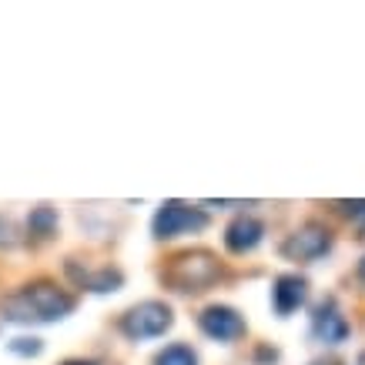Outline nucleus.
Masks as SVG:
<instances>
[{
	"mask_svg": "<svg viewBox=\"0 0 365 365\" xmlns=\"http://www.w3.org/2000/svg\"><path fill=\"white\" fill-rule=\"evenodd\" d=\"M258 359H262V362H275L278 352L275 349H258Z\"/></svg>",
	"mask_w": 365,
	"mask_h": 365,
	"instance_id": "nucleus-16",
	"label": "nucleus"
},
{
	"mask_svg": "<svg viewBox=\"0 0 365 365\" xmlns=\"http://www.w3.org/2000/svg\"><path fill=\"white\" fill-rule=\"evenodd\" d=\"M81 285L94 288V292H114V288L121 285V272L104 268V272H98V275H81Z\"/></svg>",
	"mask_w": 365,
	"mask_h": 365,
	"instance_id": "nucleus-11",
	"label": "nucleus"
},
{
	"mask_svg": "<svg viewBox=\"0 0 365 365\" xmlns=\"http://www.w3.org/2000/svg\"><path fill=\"white\" fill-rule=\"evenodd\" d=\"M339 208H342V215L359 218V215H365V201H339Z\"/></svg>",
	"mask_w": 365,
	"mask_h": 365,
	"instance_id": "nucleus-15",
	"label": "nucleus"
},
{
	"mask_svg": "<svg viewBox=\"0 0 365 365\" xmlns=\"http://www.w3.org/2000/svg\"><path fill=\"white\" fill-rule=\"evenodd\" d=\"M218 275H222V268H218L211 252H185L171 262L165 278L178 292H205L218 282Z\"/></svg>",
	"mask_w": 365,
	"mask_h": 365,
	"instance_id": "nucleus-2",
	"label": "nucleus"
},
{
	"mask_svg": "<svg viewBox=\"0 0 365 365\" xmlns=\"http://www.w3.org/2000/svg\"><path fill=\"white\" fill-rule=\"evenodd\" d=\"M67 365H91V362H67Z\"/></svg>",
	"mask_w": 365,
	"mask_h": 365,
	"instance_id": "nucleus-19",
	"label": "nucleus"
},
{
	"mask_svg": "<svg viewBox=\"0 0 365 365\" xmlns=\"http://www.w3.org/2000/svg\"><path fill=\"white\" fill-rule=\"evenodd\" d=\"M359 278L365 282V258H362V265H359Z\"/></svg>",
	"mask_w": 365,
	"mask_h": 365,
	"instance_id": "nucleus-18",
	"label": "nucleus"
},
{
	"mask_svg": "<svg viewBox=\"0 0 365 365\" xmlns=\"http://www.w3.org/2000/svg\"><path fill=\"white\" fill-rule=\"evenodd\" d=\"M309 299V282L302 275H278L272 285V305L282 319H288L292 312H299Z\"/></svg>",
	"mask_w": 365,
	"mask_h": 365,
	"instance_id": "nucleus-8",
	"label": "nucleus"
},
{
	"mask_svg": "<svg viewBox=\"0 0 365 365\" xmlns=\"http://www.w3.org/2000/svg\"><path fill=\"white\" fill-rule=\"evenodd\" d=\"M54 228H57V211L47 208V205H41V208L31 215V232L34 235H44V238H47Z\"/></svg>",
	"mask_w": 365,
	"mask_h": 365,
	"instance_id": "nucleus-12",
	"label": "nucleus"
},
{
	"mask_svg": "<svg viewBox=\"0 0 365 365\" xmlns=\"http://www.w3.org/2000/svg\"><path fill=\"white\" fill-rule=\"evenodd\" d=\"M312 365H342V362H339V359H329V362H325V359H319V362H312Z\"/></svg>",
	"mask_w": 365,
	"mask_h": 365,
	"instance_id": "nucleus-17",
	"label": "nucleus"
},
{
	"mask_svg": "<svg viewBox=\"0 0 365 365\" xmlns=\"http://www.w3.org/2000/svg\"><path fill=\"white\" fill-rule=\"evenodd\" d=\"M208 225V215H201L198 208H188L181 201H168L161 205V211L155 215V238H178V235L201 232Z\"/></svg>",
	"mask_w": 365,
	"mask_h": 365,
	"instance_id": "nucleus-4",
	"label": "nucleus"
},
{
	"mask_svg": "<svg viewBox=\"0 0 365 365\" xmlns=\"http://www.w3.org/2000/svg\"><path fill=\"white\" fill-rule=\"evenodd\" d=\"M171 322H175V315H171L165 302H141L121 319V329L134 342H148V339L165 335L171 329Z\"/></svg>",
	"mask_w": 365,
	"mask_h": 365,
	"instance_id": "nucleus-3",
	"label": "nucleus"
},
{
	"mask_svg": "<svg viewBox=\"0 0 365 365\" xmlns=\"http://www.w3.org/2000/svg\"><path fill=\"white\" fill-rule=\"evenodd\" d=\"M262 235H265V225L252 218V215H242V218H235L228 225V232H225V245H228V252L235 255H245L252 252L255 245L262 242Z\"/></svg>",
	"mask_w": 365,
	"mask_h": 365,
	"instance_id": "nucleus-9",
	"label": "nucleus"
},
{
	"mask_svg": "<svg viewBox=\"0 0 365 365\" xmlns=\"http://www.w3.org/2000/svg\"><path fill=\"white\" fill-rule=\"evenodd\" d=\"M11 349L17 355H41V349H44V345L37 342V339H14Z\"/></svg>",
	"mask_w": 365,
	"mask_h": 365,
	"instance_id": "nucleus-13",
	"label": "nucleus"
},
{
	"mask_svg": "<svg viewBox=\"0 0 365 365\" xmlns=\"http://www.w3.org/2000/svg\"><path fill=\"white\" fill-rule=\"evenodd\" d=\"M198 325H201V332L208 335V339H215V342H235V339L245 335V319L235 309H228V305L205 309Z\"/></svg>",
	"mask_w": 365,
	"mask_h": 365,
	"instance_id": "nucleus-6",
	"label": "nucleus"
},
{
	"mask_svg": "<svg viewBox=\"0 0 365 365\" xmlns=\"http://www.w3.org/2000/svg\"><path fill=\"white\" fill-rule=\"evenodd\" d=\"M312 335L319 339L322 345H342L349 339V322L339 312L335 299H325L312 315Z\"/></svg>",
	"mask_w": 365,
	"mask_h": 365,
	"instance_id": "nucleus-7",
	"label": "nucleus"
},
{
	"mask_svg": "<svg viewBox=\"0 0 365 365\" xmlns=\"http://www.w3.org/2000/svg\"><path fill=\"white\" fill-rule=\"evenodd\" d=\"M14 242H17V228H14L11 218L0 215V245H14Z\"/></svg>",
	"mask_w": 365,
	"mask_h": 365,
	"instance_id": "nucleus-14",
	"label": "nucleus"
},
{
	"mask_svg": "<svg viewBox=\"0 0 365 365\" xmlns=\"http://www.w3.org/2000/svg\"><path fill=\"white\" fill-rule=\"evenodd\" d=\"M155 365H198V359H195L188 345H168L165 352L155 359Z\"/></svg>",
	"mask_w": 365,
	"mask_h": 365,
	"instance_id": "nucleus-10",
	"label": "nucleus"
},
{
	"mask_svg": "<svg viewBox=\"0 0 365 365\" xmlns=\"http://www.w3.org/2000/svg\"><path fill=\"white\" fill-rule=\"evenodd\" d=\"M329 252H332V232L322 225H305L295 235H288L282 245V255L288 262H315Z\"/></svg>",
	"mask_w": 365,
	"mask_h": 365,
	"instance_id": "nucleus-5",
	"label": "nucleus"
},
{
	"mask_svg": "<svg viewBox=\"0 0 365 365\" xmlns=\"http://www.w3.org/2000/svg\"><path fill=\"white\" fill-rule=\"evenodd\" d=\"M4 319L7 322H21V325H31V322H57L74 312V299L61 292L57 285H47V282H37V285H27L21 292H14L4 299L0 305Z\"/></svg>",
	"mask_w": 365,
	"mask_h": 365,
	"instance_id": "nucleus-1",
	"label": "nucleus"
}]
</instances>
